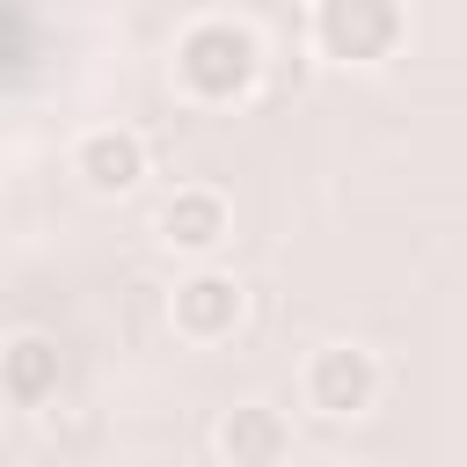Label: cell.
<instances>
[{
  "label": "cell",
  "mask_w": 467,
  "mask_h": 467,
  "mask_svg": "<svg viewBox=\"0 0 467 467\" xmlns=\"http://www.w3.org/2000/svg\"><path fill=\"white\" fill-rule=\"evenodd\" d=\"M263 29L248 15H197L175 29L168 44V88L190 102V109H234L263 88Z\"/></svg>",
  "instance_id": "1"
},
{
  "label": "cell",
  "mask_w": 467,
  "mask_h": 467,
  "mask_svg": "<svg viewBox=\"0 0 467 467\" xmlns=\"http://www.w3.org/2000/svg\"><path fill=\"white\" fill-rule=\"evenodd\" d=\"M306 44L336 73H372V66L401 58L409 0H314L306 7Z\"/></svg>",
  "instance_id": "2"
},
{
  "label": "cell",
  "mask_w": 467,
  "mask_h": 467,
  "mask_svg": "<svg viewBox=\"0 0 467 467\" xmlns=\"http://www.w3.org/2000/svg\"><path fill=\"white\" fill-rule=\"evenodd\" d=\"M387 394V365L365 343H314L299 365V401L321 423H365Z\"/></svg>",
  "instance_id": "3"
},
{
  "label": "cell",
  "mask_w": 467,
  "mask_h": 467,
  "mask_svg": "<svg viewBox=\"0 0 467 467\" xmlns=\"http://www.w3.org/2000/svg\"><path fill=\"white\" fill-rule=\"evenodd\" d=\"M241 321H248V285H241V270H226L219 255H204V263H190V270L175 277V292H168V328H175V343L219 350V343L241 336Z\"/></svg>",
  "instance_id": "4"
},
{
  "label": "cell",
  "mask_w": 467,
  "mask_h": 467,
  "mask_svg": "<svg viewBox=\"0 0 467 467\" xmlns=\"http://www.w3.org/2000/svg\"><path fill=\"white\" fill-rule=\"evenodd\" d=\"M66 161H73V182H80L88 197H102V204L139 197L146 175H153V146H146V131H131V124H88Z\"/></svg>",
  "instance_id": "5"
},
{
  "label": "cell",
  "mask_w": 467,
  "mask_h": 467,
  "mask_svg": "<svg viewBox=\"0 0 467 467\" xmlns=\"http://www.w3.org/2000/svg\"><path fill=\"white\" fill-rule=\"evenodd\" d=\"M153 241L182 263H204L234 241V197L219 182H175L161 204H153Z\"/></svg>",
  "instance_id": "6"
},
{
  "label": "cell",
  "mask_w": 467,
  "mask_h": 467,
  "mask_svg": "<svg viewBox=\"0 0 467 467\" xmlns=\"http://www.w3.org/2000/svg\"><path fill=\"white\" fill-rule=\"evenodd\" d=\"M212 460H226V467H277V460H292V416L270 409V401H234V409H219V423H212Z\"/></svg>",
  "instance_id": "7"
},
{
  "label": "cell",
  "mask_w": 467,
  "mask_h": 467,
  "mask_svg": "<svg viewBox=\"0 0 467 467\" xmlns=\"http://www.w3.org/2000/svg\"><path fill=\"white\" fill-rule=\"evenodd\" d=\"M58 379H66V350H58V336H44V328H15V336L0 343V394H7L15 409H44V401H58Z\"/></svg>",
  "instance_id": "8"
}]
</instances>
